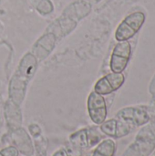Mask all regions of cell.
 I'll list each match as a JSON object with an SVG mask.
<instances>
[{
    "label": "cell",
    "mask_w": 155,
    "mask_h": 156,
    "mask_svg": "<svg viewBox=\"0 0 155 156\" xmlns=\"http://www.w3.org/2000/svg\"><path fill=\"white\" fill-rule=\"evenodd\" d=\"M149 156H155V149H154V151H153V153H152V154H151Z\"/></svg>",
    "instance_id": "ffe728a7"
},
{
    "label": "cell",
    "mask_w": 155,
    "mask_h": 156,
    "mask_svg": "<svg viewBox=\"0 0 155 156\" xmlns=\"http://www.w3.org/2000/svg\"><path fill=\"white\" fill-rule=\"evenodd\" d=\"M19 152L18 150L14 146H8L2 150H0V156H18Z\"/></svg>",
    "instance_id": "2e32d148"
},
{
    "label": "cell",
    "mask_w": 155,
    "mask_h": 156,
    "mask_svg": "<svg viewBox=\"0 0 155 156\" xmlns=\"http://www.w3.org/2000/svg\"><path fill=\"white\" fill-rule=\"evenodd\" d=\"M132 53V47L130 42L127 41H120L114 47L111 61L110 68L111 70L114 73H122V71L126 69Z\"/></svg>",
    "instance_id": "277c9868"
},
{
    "label": "cell",
    "mask_w": 155,
    "mask_h": 156,
    "mask_svg": "<svg viewBox=\"0 0 155 156\" xmlns=\"http://www.w3.org/2000/svg\"><path fill=\"white\" fill-rule=\"evenodd\" d=\"M5 118L10 131H15L21 128L23 117L20 106L16 104L9 99L5 104Z\"/></svg>",
    "instance_id": "7c38bea8"
},
{
    "label": "cell",
    "mask_w": 155,
    "mask_h": 156,
    "mask_svg": "<svg viewBox=\"0 0 155 156\" xmlns=\"http://www.w3.org/2000/svg\"><path fill=\"white\" fill-rule=\"evenodd\" d=\"M53 156H75L70 151H69L68 149H60L58 150Z\"/></svg>",
    "instance_id": "ac0fdd59"
},
{
    "label": "cell",
    "mask_w": 155,
    "mask_h": 156,
    "mask_svg": "<svg viewBox=\"0 0 155 156\" xmlns=\"http://www.w3.org/2000/svg\"><path fill=\"white\" fill-rule=\"evenodd\" d=\"M116 117L132 126H143L151 121V115L142 107H126L120 110Z\"/></svg>",
    "instance_id": "8992f818"
},
{
    "label": "cell",
    "mask_w": 155,
    "mask_h": 156,
    "mask_svg": "<svg viewBox=\"0 0 155 156\" xmlns=\"http://www.w3.org/2000/svg\"><path fill=\"white\" fill-rule=\"evenodd\" d=\"M154 149L155 120L143 125L123 156H149Z\"/></svg>",
    "instance_id": "7a4b0ae2"
},
{
    "label": "cell",
    "mask_w": 155,
    "mask_h": 156,
    "mask_svg": "<svg viewBox=\"0 0 155 156\" xmlns=\"http://www.w3.org/2000/svg\"><path fill=\"white\" fill-rule=\"evenodd\" d=\"M150 92L153 94V96L155 95V77L153 78L152 83H151V86H150Z\"/></svg>",
    "instance_id": "d6986e66"
},
{
    "label": "cell",
    "mask_w": 155,
    "mask_h": 156,
    "mask_svg": "<svg viewBox=\"0 0 155 156\" xmlns=\"http://www.w3.org/2000/svg\"><path fill=\"white\" fill-rule=\"evenodd\" d=\"M28 129H29L30 134H31L33 137H34V136H37V135H38V134H41V129H40V127H39L37 124H36V123L30 124L29 127H28Z\"/></svg>",
    "instance_id": "e0dca14e"
},
{
    "label": "cell",
    "mask_w": 155,
    "mask_h": 156,
    "mask_svg": "<svg viewBox=\"0 0 155 156\" xmlns=\"http://www.w3.org/2000/svg\"><path fill=\"white\" fill-rule=\"evenodd\" d=\"M125 78L122 73L111 72L100 78L94 85V91L100 95H109L118 90L124 83Z\"/></svg>",
    "instance_id": "52a82bcc"
},
{
    "label": "cell",
    "mask_w": 155,
    "mask_h": 156,
    "mask_svg": "<svg viewBox=\"0 0 155 156\" xmlns=\"http://www.w3.org/2000/svg\"><path fill=\"white\" fill-rule=\"evenodd\" d=\"M11 139L14 143V146L22 154L26 156H31L34 154L33 143L30 139L28 133L22 128L11 131Z\"/></svg>",
    "instance_id": "8fae6325"
},
{
    "label": "cell",
    "mask_w": 155,
    "mask_h": 156,
    "mask_svg": "<svg viewBox=\"0 0 155 156\" xmlns=\"http://www.w3.org/2000/svg\"><path fill=\"white\" fill-rule=\"evenodd\" d=\"M87 108L90 120L93 123L100 125L106 121L107 118V105L105 99L102 95L91 91L88 97Z\"/></svg>",
    "instance_id": "5b68a950"
},
{
    "label": "cell",
    "mask_w": 155,
    "mask_h": 156,
    "mask_svg": "<svg viewBox=\"0 0 155 156\" xmlns=\"http://www.w3.org/2000/svg\"><path fill=\"white\" fill-rule=\"evenodd\" d=\"M56 36L51 32H48L36 41L30 52L36 57L38 62H41L52 53L56 46Z\"/></svg>",
    "instance_id": "9c48e42d"
},
{
    "label": "cell",
    "mask_w": 155,
    "mask_h": 156,
    "mask_svg": "<svg viewBox=\"0 0 155 156\" xmlns=\"http://www.w3.org/2000/svg\"><path fill=\"white\" fill-rule=\"evenodd\" d=\"M101 139L100 133L94 129H82L69 136V142L78 149H88L97 144Z\"/></svg>",
    "instance_id": "ba28073f"
},
{
    "label": "cell",
    "mask_w": 155,
    "mask_h": 156,
    "mask_svg": "<svg viewBox=\"0 0 155 156\" xmlns=\"http://www.w3.org/2000/svg\"><path fill=\"white\" fill-rule=\"evenodd\" d=\"M0 1H1V0H0Z\"/></svg>",
    "instance_id": "44dd1931"
},
{
    "label": "cell",
    "mask_w": 155,
    "mask_h": 156,
    "mask_svg": "<svg viewBox=\"0 0 155 156\" xmlns=\"http://www.w3.org/2000/svg\"><path fill=\"white\" fill-rule=\"evenodd\" d=\"M36 10L41 16H48L54 11V5L51 0H37Z\"/></svg>",
    "instance_id": "9a60e30c"
},
{
    "label": "cell",
    "mask_w": 155,
    "mask_h": 156,
    "mask_svg": "<svg viewBox=\"0 0 155 156\" xmlns=\"http://www.w3.org/2000/svg\"><path fill=\"white\" fill-rule=\"evenodd\" d=\"M91 5L89 2L86 1H77L69 5L63 12L64 16L69 17L75 21H79L82 18H84L86 16H88L90 13Z\"/></svg>",
    "instance_id": "4fadbf2b"
},
{
    "label": "cell",
    "mask_w": 155,
    "mask_h": 156,
    "mask_svg": "<svg viewBox=\"0 0 155 156\" xmlns=\"http://www.w3.org/2000/svg\"><path fill=\"white\" fill-rule=\"evenodd\" d=\"M100 129L105 135L114 139H119L127 136L132 132V127L129 123L115 118L105 121L100 124Z\"/></svg>",
    "instance_id": "30bf717a"
},
{
    "label": "cell",
    "mask_w": 155,
    "mask_h": 156,
    "mask_svg": "<svg viewBox=\"0 0 155 156\" xmlns=\"http://www.w3.org/2000/svg\"><path fill=\"white\" fill-rule=\"evenodd\" d=\"M115 152V142L111 139H105L98 144L91 156H114Z\"/></svg>",
    "instance_id": "5bb4252c"
},
{
    "label": "cell",
    "mask_w": 155,
    "mask_h": 156,
    "mask_svg": "<svg viewBox=\"0 0 155 156\" xmlns=\"http://www.w3.org/2000/svg\"><path fill=\"white\" fill-rule=\"evenodd\" d=\"M145 21V16L143 12H134L126 16L118 26L115 32L117 41H127L141 29Z\"/></svg>",
    "instance_id": "3957f363"
},
{
    "label": "cell",
    "mask_w": 155,
    "mask_h": 156,
    "mask_svg": "<svg viewBox=\"0 0 155 156\" xmlns=\"http://www.w3.org/2000/svg\"><path fill=\"white\" fill-rule=\"evenodd\" d=\"M38 67V61L31 52H26L20 59L17 69L12 76L9 86V100L21 105L25 100L29 81L34 77Z\"/></svg>",
    "instance_id": "6da1fadb"
}]
</instances>
